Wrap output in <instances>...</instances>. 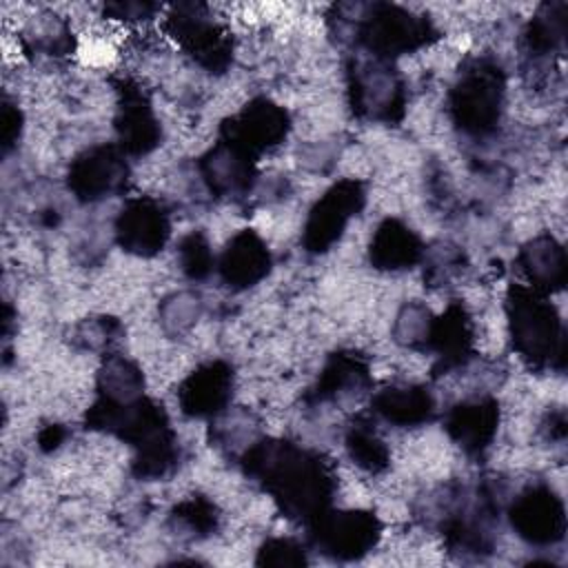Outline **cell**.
I'll return each instance as SVG.
<instances>
[{
  "instance_id": "484cf974",
  "label": "cell",
  "mask_w": 568,
  "mask_h": 568,
  "mask_svg": "<svg viewBox=\"0 0 568 568\" xmlns=\"http://www.w3.org/2000/svg\"><path fill=\"white\" fill-rule=\"evenodd\" d=\"M180 255V268L189 280H204L211 275V271L215 268V255L211 251L209 240L193 231L189 233L178 248Z\"/></svg>"
},
{
  "instance_id": "603a6c76",
  "label": "cell",
  "mask_w": 568,
  "mask_h": 568,
  "mask_svg": "<svg viewBox=\"0 0 568 568\" xmlns=\"http://www.w3.org/2000/svg\"><path fill=\"white\" fill-rule=\"evenodd\" d=\"M566 2H546L530 18L524 42L530 55L544 58L561 51L566 38Z\"/></svg>"
},
{
  "instance_id": "7c38bea8",
  "label": "cell",
  "mask_w": 568,
  "mask_h": 568,
  "mask_svg": "<svg viewBox=\"0 0 568 568\" xmlns=\"http://www.w3.org/2000/svg\"><path fill=\"white\" fill-rule=\"evenodd\" d=\"M171 235L166 209L153 197H131L115 217V240L122 251L151 257L164 248Z\"/></svg>"
},
{
  "instance_id": "2e32d148",
  "label": "cell",
  "mask_w": 568,
  "mask_h": 568,
  "mask_svg": "<svg viewBox=\"0 0 568 568\" xmlns=\"http://www.w3.org/2000/svg\"><path fill=\"white\" fill-rule=\"evenodd\" d=\"M271 266L273 260L266 242L255 231L244 229L226 242L215 268L229 288L244 291L260 284Z\"/></svg>"
},
{
  "instance_id": "ac0fdd59",
  "label": "cell",
  "mask_w": 568,
  "mask_h": 568,
  "mask_svg": "<svg viewBox=\"0 0 568 568\" xmlns=\"http://www.w3.org/2000/svg\"><path fill=\"white\" fill-rule=\"evenodd\" d=\"M371 386L368 364L353 351H339L328 357L306 402L311 404H339L362 395Z\"/></svg>"
},
{
  "instance_id": "8992f818",
  "label": "cell",
  "mask_w": 568,
  "mask_h": 568,
  "mask_svg": "<svg viewBox=\"0 0 568 568\" xmlns=\"http://www.w3.org/2000/svg\"><path fill=\"white\" fill-rule=\"evenodd\" d=\"M171 38L206 71L222 73L231 64L233 42L202 2H178L166 11Z\"/></svg>"
},
{
  "instance_id": "d4e9b609",
  "label": "cell",
  "mask_w": 568,
  "mask_h": 568,
  "mask_svg": "<svg viewBox=\"0 0 568 568\" xmlns=\"http://www.w3.org/2000/svg\"><path fill=\"white\" fill-rule=\"evenodd\" d=\"M346 450L351 459L366 473H382L388 468L390 450L375 426L366 419H355L346 433Z\"/></svg>"
},
{
  "instance_id": "4fadbf2b",
  "label": "cell",
  "mask_w": 568,
  "mask_h": 568,
  "mask_svg": "<svg viewBox=\"0 0 568 568\" xmlns=\"http://www.w3.org/2000/svg\"><path fill=\"white\" fill-rule=\"evenodd\" d=\"M233 379V368L222 359L197 366L178 388V404L182 413L197 419L222 415L231 404Z\"/></svg>"
},
{
  "instance_id": "3957f363",
  "label": "cell",
  "mask_w": 568,
  "mask_h": 568,
  "mask_svg": "<svg viewBox=\"0 0 568 568\" xmlns=\"http://www.w3.org/2000/svg\"><path fill=\"white\" fill-rule=\"evenodd\" d=\"M513 348L535 368H564L566 333L557 308L544 293L515 284L506 295Z\"/></svg>"
},
{
  "instance_id": "6da1fadb",
  "label": "cell",
  "mask_w": 568,
  "mask_h": 568,
  "mask_svg": "<svg viewBox=\"0 0 568 568\" xmlns=\"http://www.w3.org/2000/svg\"><path fill=\"white\" fill-rule=\"evenodd\" d=\"M242 466L288 519L308 526L331 508L335 493L333 468L308 448L284 439H260L242 453Z\"/></svg>"
},
{
  "instance_id": "1f68e13d",
  "label": "cell",
  "mask_w": 568,
  "mask_h": 568,
  "mask_svg": "<svg viewBox=\"0 0 568 568\" xmlns=\"http://www.w3.org/2000/svg\"><path fill=\"white\" fill-rule=\"evenodd\" d=\"M155 11H160V7L151 4V2H115L104 9V13H109L113 18H122V20H146Z\"/></svg>"
},
{
  "instance_id": "f546056e",
  "label": "cell",
  "mask_w": 568,
  "mask_h": 568,
  "mask_svg": "<svg viewBox=\"0 0 568 568\" xmlns=\"http://www.w3.org/2000/svg\"><path fill=\"white\" fill-rule=\"evenodd\" d=\"M426 266L430 282H448L455 273L462 271V253L455 246L442 244L437 251H433Z\"/></svg>"
},
{
  "instance_id": "9c48e42d",
  "label": "cell",
  "mask_w": 568,
  "mask_h": 568,
  "mask_svg": "<svg viewBox=\"0 0 568 568\" xmlns=\"http://www.w3.org/2000/svg\"><path fill=\"white\" fill-rule=\"evenodd\" d=\"M129 166L124 151L115 144H95L73 158L67 173L69 191L80 202H100L126 186Z\"/></svg>"
},
{
  "instance_id": "e0dca14e",
  "label": "cell",
  "mask_w": 568,
  "mask_h": 568,
  "mask_svg": "<svg viewBox=\"0 0 568 568\" xmlns=\"http://www.w3.org/2000/svg\"><path fill=\"white\" fill-rule=\"evenodd\" d=\"M444 426L459 448H464L468 455H479L497 435L499 404L486 395L457 402L446 413Z\"/></svg>"
},
{
  "instance_id": "7402d4cb",
  "label": "cell",
  "mask_w": 568,
  "mask_h": 568,
  "mask_svg": "<svg viewBox=\"0 0 568 568\" xmlns=\"http://www.w3.org/2000/svg\"><path fill=\"white\" fill-rule=\"evenodd\" d=\"M519 264L539 293L561 291L568 280V257L564 246L548 233L528 240L519 251Z\"/></svg>"
},
{
  "instance_id": "8fae6325",
  "label": "cell",
  "mask_w": 568,
  "mask_h": 568,
  "mask_svg": "<svg viewBox=\"0 0 568 568\" xmlns=\"http://www.w3.org/2000/svg\"><path fill=\"white\" fill-rule=\"evenodd\" d=\"M288 129V113L280 104L268 98H255L222 124V138L257 158L260 153L282 144Z\"/></svg>"
},
{
  "instance_id": "cb8c5ba5",
  "label": "cell",
  "mask_w": 568,
  "mask_h": 568,
  "mask_svg": "<svg viewBox=\"0 0 568 568\" xmlns=\"http://www.w3.org/2000/svg\"><path fill=\"white\" fill-rule=\"evenodd\" d=\"M142 386L144 377L140 368L120 355H109L98 373V397L106 402L138 399L144 395Z\"/></svg>"
},
{
  "instance_id": "9a60e30c",
  "label": "cell",
  "mask_w": 568,
  "mask_h": 568,
  "mask_svg": "<svg viewBox=\"0 0 568 568\" xmlns=\"http://www.w3.org/2000/svg\"><path fill=\"white\" fill-rule=\"evenodd\" d=\"M118 111H115V133H118V146L129 155H146L151 153L162 138L160 122L151 109V102L146 95L124 82L120 89Z\"/></svg>"
},
{
  "instance_id": "4316f807",
  "label": "cell",
  "mask_w": 568,
  "mask_h": 568,
  "mask_svg": "<svg viewBox=\"0 0 568 568\" xmlns=\"http://www.w3.org/2000/svg\"><path fill=\"white\" fill-rule=\"evenodd\" d=\"M433 315L422 304H406L395 320V339L408 348H426Z\"/></svg>"
},
{
  "instance_id": "83f0119b",
  "label": "cell",
  "mask_w": 568,
  "mask_h": 568,
  "mask_svg": "<svg viewBox=\"0 0 568 568\" xmlns=\"http://www.w3.org/2000/svg\"><path fill=\"white\" fill-rule=\"evenodd\" d=\"M173 519L180 526H184L189 532L204 537L211 530H215L217 513H215V506L211 501H206L204 497H191V499L182 501L180 506H175Z\"/></svg>"
},
{
  "instance_id": "44dd1931",
  "label": "cell",
  "mask_w": 568,
  "mask_h": 568,
  "mask_svg": "<svg viewBox=\"0 0 568 568\" xmlns=\"http://www.w3.org/2000/svg\"><path fill=\"white\" fill-rule=\"evenodd\" d=\"M373 413L399 428H415L435 417V397L417 384H393L375 393Z\"/></svg>"
},
{
  "instance_id": "4dcf8cb0",
  "label": "cell",
  "mask_w": 568,
  "mask_h": 568,
  "mask_svg": "<svg viewBox=\"0 0 568 568\" xmlns=\"http://www.w3.org/2000/svg\"><path fill=\"white\" fill-rule=\"evenodd\" d=\"M2 149L9 151L18 138H20V131H22V113L16 104H11L9 100H4L2 104Z\"/></svg>"
},
{
  "instance_id": "5bb4252c",
  "label": "cell",
  "mask_w": 568,
  "mask_h": 568,
  "mask_svg": "<svg viewBox=\"0 0 568 568\" xmlns=\"http://www.w3.org/2000/svg\"><path fill=\"white\" fill-rule=\"evenodd\" d=\"M255 162L251 153L220 138L200 160L202 180L217 197L246 195L255 182Z\"/></svg>"
},
{
  "instance_id": "7a4b0ae2",
  "label": "cell",
  "mask_w": 568,
  "mask_h": 568,
  "mask_svg": "<svg viewBox=\"0 0 568 568\" xmlns=\"http://www.w3.org/2000/svg\"><path fill=\"white\" fill-rule=\"evenodd\" d=\"M335 11L339 20H348L355 47L386 62L422 49L437 38V29L428 16L399 4H339Z\"/></svg>"
},
{
  "instance_id": "30bf717a",
  "label": "cell",
  "mask_w": 568,
  "mask_h": 568,
  "mask_svg": "<svg viewBox=\"0 0 568 568\" xmlns=\"http://www.w3.org/2000/svg\"><path fill=\"white\" fill-rule=\"evenodd\" d=\"M513 530L532 546H552L566 535V508L561 497L546 484L521 490L510 508Z\"/></svg>"
},
{
  "instance_id": "ffe728a7",
  "label": "cell",
  "mask_w": 568,
  "mask_h": 568,
  "mask_svg": "<svg viewBox=\"0 0 568 568\" xmlns=\"http://www.w3.org/2000/svg\"><path fill=\"white\" fill-rule=\"evenodd\" d=\"M424 257L419 235L397 217H386L373 233L368 244V260L377 271H406Z\"/></svg>"
},
{
  "instance_id": "d6986e66",
  "label": "cell",
  "mask_w": 568,
  "mask_h": 568,
  "mask_svg": "<svg viewBox=\"0 0 568 568\" xmlns=\"http://www.w3.org/2000/svg\"><path fill=\"white\" fill-rule=\"evenodd\" d=\"M426 348L437 353V366L442 373L459 368L470 359L473 322L462 304L453 302L439 317H433Z\"/></svg>"
},
{
  "instance_id": "ba28073f",
  "label": "cell",
  "mask_w": 568,
  "mask_h": 568,
  "mask_svg": "<svg viewBox=\"0 0 568 568\" xmlns=\"http://www.w3.org/2000/svg\"><path fill=\"white\" fill-rule=\"evenodd\" d=\"M366 191L359 180L344 178L335 182L308 211L302 244L308 253L328 251L346 231L348 222L362 211Z\"/></svg>"
},
{
  "instance_id": "277c9868",
  "label": "cell",
  "mask_w": 568,
  "mask_h": 568,
  "mask_svg": "<svg viewBox=\"0 0 568 568\" xmlns=\"http://www.w3.org/2000/svg\"><path fill=\"white\" fill-rule=\"evenodd\" d=\"M504 93L506 80L501 67L488 58L470 60L448 93L455 126L473 138L490 135L504 113Z\"/></svg>"
},
{
  "instance_id": "52a82bcc",
  "label": "cell",
  "mask_w": 568,
  "mask_h": 568,
  "mask_svg": "<svg viewBox=\"0 0 568 568\" xmlns=\"http://www.w3.org/2000/svg\"><path fill=\"white\" fill-rule=\"evenodd\" d=\"M311 541L331 559L353 561L375 548L382 535L379 519L368 510H326L308 524Z\"/></svg>"
},
{
  "instance_id": "5b68a950",
  "label": "cell",
  "mask_w": 568,
  "mask_h": 568,
  "mask_svg": "<svg viewBox=\"0 0 568 568\" xmlns=\"http://www.w3.org/2000/svg\"><path fill=\"white\" fill-rule=\"evenodd\" d=\"M348 98L362 120L393 124L404 115V82L390 62L355 53L346 67Z\"/></svg>"
},
{
  "instance_id": "d6a6232c",
  "label": "cell",
  "mask_w": 568,
  "mask_h": 568,
  "mask_svg": "<svg viewBox=\"0 0 568 568\" xmlns=\"http://www.w3.org/2000/svg\"><path fill=\"white\" fill-rule=\"evenodd\" d=\"M64 433L58 428V426H49L42 435H40V444L42 448H55L60 442H62Z\"/></svg>"
},
{
  "instance_id": "f1b7e54d",
  "label": "cell",
  "mask_w": 568,
  "mask_h": 568,
  "mask_svg": "<svg viewBox=\"0 0 568 568\" xmlns=\"http://www.w3.org/2000/svg\"><path fill=\"white\" fill-rule=\"evenodd\" d=\"M255 561L260 566H304L308 559L304 548L295 539L275 537L262 544Z\"/></svg>"
}]
</instances>
